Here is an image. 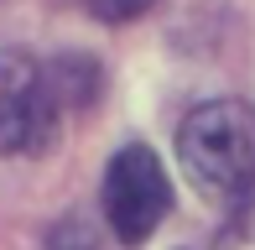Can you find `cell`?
<instances>
[{
  "mask_svg": "<svg viewBox=\"0 0 255 250\" xmlns=\"http://www.w3.org/2000/svg\"><path fill=\"white\" fill-rule=\"evenodd\" d=\"M52 250H94V235H89L84 224H63V230L52 235Z\"/></svg>",
  "mask_w": 255,
  "mask_h": 250,
  "instance_id": "5b68a950",
  "label": "cell"
},
{
  "mask_svg": "<svg viewBox=\"0 0 255 250\" xmlns=\"http://www.w3.org/2000/svg\"><path fill=\"white\" fill-rule=\"evenodd\" d=\"M146 5H151V0H84V10L99 16V21H135Z\"/></svg>",
  "mask_w": 255,
  "mask_h": 250,
  "instance_id": "277c9868",
  "label": "cell"
},
{
  "mask_svg": "<svg viewBox=\"0 0 255 250\" xmlns=\"http://www.w3.org/2000/svg\"><path fill=\"white\" fill-rule=\"evenodd\" d=\"M167 209H172V188H167V172H161L151 146L115 151L110 172H104V214H110L115 235L125 245H141L167 219Z\"/></svg>",
  "mask_w": 255,
  "mask_h": 250,
  "instance_id": "3957f363",
  "label": "cell"
},
{
  "mask_svg": "<svg viewBox=\"0 0 255 250\" xmlns=\"http://www.w3.org/2000/svg\"><path fill=\"white\" fill-rule=\"evenodd\" d=\"M57 89L42 63L26 52L0 58V151L5 156H37L52 146L57 130Z\"/></svg>",
  "mask_w": 255,
  "mask_h": 250,
  "instance_id": "7a4b0ae2",
  "label": "cell"
},
{
  "mask_svg": "<svg viewBox=\"0 0 255 250\" xmlns=\"http://www.w3.org/2000/svg\"><path fill=\"white\" fill-rule=\"evenodd\" d=\"M177 156L208 198H245L255 188V110L240 99L198 105L177 130Z\"/></svg>",
  "mask_w": 255,
  "mask_h": 250,
  "instance_id": "6da1fadb",
  "label": "cell"
}]
</instances>
